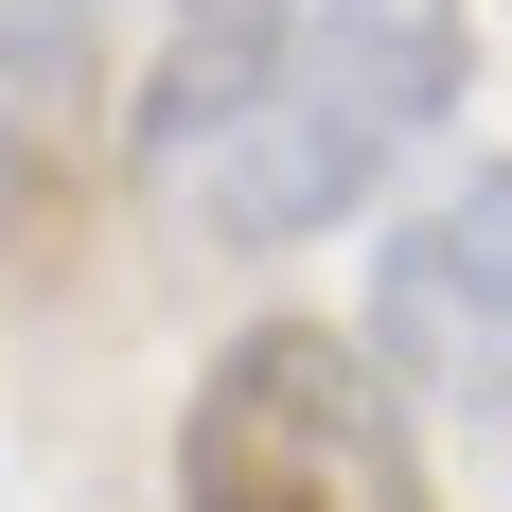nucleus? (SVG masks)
<instances>
[{
  "instance_id": "f257e3e1",
  "label": "nucleus",
  "mask_w": 512,
  "mask_h": 512,
  "mask_svg": "<svg viewBox=\"0 0 512 512\" xmlns=\"http://www.w3.org/2000/svg\"><path fill=\"white\" fill-rule=\"evenodd\" d=\"M460 106V0H195L142 89V177L212 248L371 212Z\"/></svg>"
},
{
  "instance_id": "f03ea898",
  "label": "nucleus",
  "mask_w": 512,
  "mask_h": 512,
  "mask_svg": "<svg viewBox=\"0 0 512 512\" xmlns=\"http://www.w3.org/2000/svg\"><path fill=\"white\" fill-rule=\"evenodd\" d=\"M177 495L195 512H442L407 460V389L336 318H248L177 407Z\"/></svg>"
},
{
  "instance_id": "7ed1b4c3",
  "label": "nucleus",
  "mask_w": 512,
  "mask_h": 512,
  "mask_svg": "<svg viewBox=\"0 0 512 512\" xmlns=\"http://www.w3.org/2000/svg\"><path fill=\"white\" fill-rule=\"evenodd\" d=\"M371 371L442 424H512V159L442 177L371 248Z\"/></svg>"
},
{
  "instance_id": "20e7f679",
  "label": "nucleus",
  "mask_w": 512,
  "mask_h": 512,
  "mask_svg": "<svg viewBox=\"0 0 512 512\" xmlns=\"http://www.w3.org/2000/svg\"><path fill=\"white\" fill-rule=\"evenodd\" d=\"M89 89H106V18L89 0H0V230H36L71 195Z\"/></svg>"
}]
</instances>
